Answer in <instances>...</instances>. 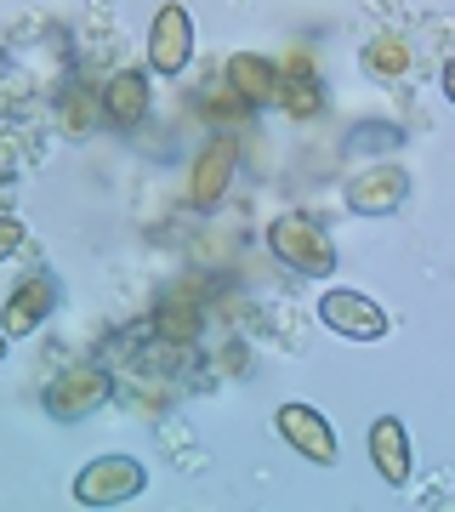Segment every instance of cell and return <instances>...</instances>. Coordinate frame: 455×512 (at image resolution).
Masks as SVG:
<instances>
[{"mask_svg": "<svg viewBox=\"0 0 455 512\" xmlns=\"http://www.w3.org/2000/svg\"><path fill=\"white\" fill-rule=\"evenodd\" d=\"M268 251L279 256L291 274H308V279L336 274V239H330V228L319 217H308V211H285V217H273Z\"/></svg>", "mask_w": 455, "mask_h": 512, "instance_id": "1", "label": "cell"}, {"mask_svg": "<svg viewBox=\"0 0 455 512\" xmlns=\"http://www.w3.org/2000/svg\"><path fill=\"white\" fill-rule=\"evenodd\" d=\"M148 490V467L137 456H97L74 473V501L80 507H126Z\"/></svg>", "mask_w": 455, "mask_h": 512, "instance_id": "2", "label": "cell"}, {"mask_svg": "<svg viewBox=\"0 0 455 512\" xmlns=\"http://www.w3.org/2000/svg\"><path fill=\"white\" fill-rule=\"evenodd\" d=\"M319 325L347 336V342H382L393 319L382 313V302H370L364 291H325L319 296Z\"/></svg>", "mask_w": 455, "mask_h": 512, "instance_id": "3", "label": "cell"}, {"mask_svg": "<svg viewBox=\"0 0 455 512\" xmlns=\"http://www.w3.org/2000/svg\"><path fill=\"white\" fill-rule=\"evenodd\" d=\"M194 63V18L182 0H165L148 23V69L154 74H182Z\"/></svg>", "mask_w": 455, "mask_h": 512, "instance_id": "4", "label": "cell"}, {"mask_svg": "<svg viewBox=\"0 0 455 512\" xmlns=\"http://www.w3.org/2000/svg\"><path fill=\"white\" fill-rule=\"evenodd\" d=\"M273 427H279V439L291 444L302 461H313V467H336V433H330V421L313 410V404L291 399V404H279V416H273Z\"/></svg>", "mask_w": 455, "mask_h": 512, "instance_id": "5", "label": "cell"}, {"mask_svg": "<svg viewBox=\"0 0 455 512\" xmlns=\"http://www.w3.org/2000/svg\"><path fill=\"white\" fill-rule=\"evenodd\" d=\"M342 200L353 217H387L410 200V171L404 165H364L359 177L342 188Z\"/></svg>", "mask_w": 455, "mask_h": 512, "instance_id": "6", "label": "cell"}, {"mask_svg": "<svg viewBox=\"0 0 455 512\" xmlns=\"http://www.w3.org/2000/svg\"><path fill=\"white\" fill-rule=\"evenodd\" d=\"M234 165H239V137L217 131V137L205 143V154L194 160V171H188V205H194V211H217L228 183H234Z\"/></svg>", "mask_w": 455, "mask_h": 512, "instance_id": "7", "label": "cell"}, {"mask_svg": "<svg viewBox=\"0 0 455 512\" xmlns=\"http://www.w3.org/2000/svg\"><path fill=\"white\" fill-rule=\"evenodd\" d=\"M109 393H114V382L103 365H74L46 387V410L57 421H74V416H91L97 404H109Z\"/></svg>", "mask_w": 455, "mask_h": 512, "instance_id": "8", "label": "cell"}, {"mask_svg": "<svg viewBox=\"0 0 455 512\" xmlns=\"http://www.w3.org/2000/svg\"><path fill=\"white\" fill-rule=\"evenodd\" d=\"M222 74H228V92H239V103H251V109H268L285 97V69L262 52H234Z\"/></svg>", "mask_w": 455, "mask_h": 512, "instance_id": "9", "label": "cell"}, {"mask_svg": "<svg viewBox=\"0 0 455 512\" xmlns=\"http://www.w3.org/2000/svg\"><path fill=\"white\" fill-rule=\"evenodd\" d=\"M370 461H376V473L382 484L404 490L410 478H416V450H410V427L399 416H376L370 421Z\"/></svg>", "mask_w": 455, "mask_h": 512, "instance_id": "10", "label": "cell"}, {"mask_svg": "<svg viewBox=\"0 0 455 512\" xmlns=\"http://www.w3.org/2000/svg\"><path fill=\"white\" fill-rule=\"evenodd\" d=\"M57 308V279L52 274H35L23 279L18 291L6 296V308H0V330L18 342V336H35L40 325H46V313Z\"/></svg>", "mask_w": 455, "mask_h": 512, "instance_id": "11", "label": "cell"}, {"mask_svg": "<svg viewBox=\"0 0 455 512\" xmlns=\"http://www.w3.org/2000/svg\"><path fill=\"white\" fill-rule=\"evenodd\" d=\"M103 109H109V120L120 131H131L148 114V74L143 69H120L109 86H103Z\"/></svg>", "mask_w": 455, "mask_h": 512, "instance_id": "12", "label": "cell"}, {"mask_svg": "<svg viewBox=\"0 0 455 512\" xmlns=\"http://www.w3.org/2000/svg\"><path fill=\"white\" fill-rule=\"evenodd\" d=\"M410 63H416V52L404 35H376L364 46V74H376V80H399V74H410Z\"/></svg>", "mask_w": 455, "mask_h": 512, "instance_id": "13", "label": "cell"}, {"mask_svg": "<svg viewBox=\"0 0 455 512\" xmlns=\"http://www.w3.org/2000/svg\"><path fill=\"white\" fill-rule=\"evenodd\" d=\"M279 103H285L296 120H308V114H319V86H313V80H302V86L285 80V97H279Z\"/></svg>", "mask_w": 455, "mask_h": 512, "instance_id": "14", "label": "cell"}, {"mask_svg": "<svg viewBox=\"0 0 455 512\" xmlns=\"http://www.w3.org/2000/svg\"><path fill=\"white\" fill-rule=\"evenodd\" d=\"M63 120H69V131H86V86H74L69 103H63Z\"/></svg>", "mask_w": 455, "mask_h": 512, "instance_id": "15", "label": "cell"}, {"mask_svg": "<svg viewBox=\"0 0 455 512\" xmlns=\"http://www.w3.org/2000/svg\"><path fill=\"white\" fill-rule=\"evenodd\" d=\"M18 245H23V222L18 217H0V262L18 251Z\"/></svg>", "mask_w": 455, "mask_h": 512, "instance_id": "16", "label": "cell"}, {"mask_svg": "<svg viewBox=\"0 0 455 512\" xmlns=\"http://www.w3.org/2000/svg\"><path fill=\"white\" fill-rule=\"evenodd\" d=\"M353 137H359V143H399V131L393 126H359Z\"/></svg>", "mask_w": 455, "mask_h": 512, "instance_id": "17", "label": "cell"}, {"mask_svg": "<svg viewBox=\"0 0 455 512\" xmlns=\"http://www.w3.org/2000/svg\"><path fill=\"white\" fill-rule=\"evenodd\" d=\"M444 97H450V103H455V52L444 57Z\"/></svg>", "mask_w": 455, "mask_h": 512, "instance_id": "18", "label": "cell"}, {"mask_svg": "<svg viewBox=\"0 0 455 512\" xmlns=\"http://www.w3.org/2000/svg\"><path fill=\"white\" fill-rule=\"evenodd\" d=\"M6 342H12V336H6V330H0V359H6Z\"/></svg>", "mask_w": 455, "mask_h": 512, "instance_id": "19", "label": "cell"}]
</instances>
